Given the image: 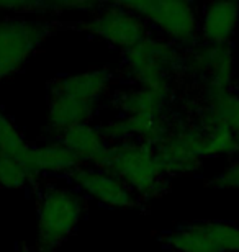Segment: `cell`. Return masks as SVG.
I'll use <instances>...</instances> for the list:
<instances>
[{"instance_id":"cell-9","label":"cell","mask_w":239,"mask_h":252,"mask_svg":"<svg viewBox=\"0 0 239 252\" xmlns=\"http://www.w3.org/2000/svg\"><path fill=\"white\" fill-rule=\"evenodd\" d=\"M77 28L95 34L116 48H133L151 36V27L136 13L118 3H103L99 12L87 22H79Z\"/></svg>"},{"instance_id":"cell-11","label":"cell","mask_w":239,"mask_h":252,"mask_svg":"<svg viewBox=\"0 0 239 252\" xmlns=\"http://www.w3.org/2000/svg\"><path fill=\"white\" fill-rule=\"evenodd\" d=\"M195 125L200 129L239 131V92L218 85H200L198 102L193 110Z\"/></svg>"},{"instance_id":"cell-15","label":"cell","mask_w":239,"mask_h":252,"mask_svg":"<svg viewBox=\"0 0 239 252\" xmlns=\"http://www.w3.org/2000/svg\"><path fill=\"white\" fill-rule=\"evenodd\" d=\"M239 23V3L211 2L203 7L200 39L208 44H226Z\"/></svg>"},{"instance_id":"cell-10","label":"cell","mask_w":239,"mask_h":252,"mask_svg":"<svg viewBox=\"0 0 239 252\" xmlns=\"http://www.w3.org/2000/svg\"><path fill=\"white\" fill-rule=\"evenodd\" d=\"M182 74L200 80V85H218L235 89V54L231 43H198L184 53Z\"/></svg>"},{"instance_id":"cell-6","label":"cell","mask_w":239,"mask_h":252,"mask_svg":"<svg viewBox=\"0 0 239 252\" xmlns=\"http://www.w3.org/2000/svg\"><path fill=\"white\" fill-rule=\"evenodd\" d=\"M59 27L54 20L25 15L0 18V82L17 74Z\"/></svg>"},{"instance_id":"cell-2","label":"cell","mask_w":239,"mask_h":252,"mask_svg":"<svg viewBox=\"0 0 239 252\" xmlns=\"http://www.w3.org/2000/svg\"><path fill=\"white\" fill-rule=\"evenodd\" d=\"M97 169L120 179L139 201L159 198L169 185L154 148L141 141L110 144Z\"/></svg>"},{"instance_id":"cell-3","label":"cell","mask_w":239,"mask_h":252,"mask_svg":"<svg viewBox=\"0 0 239 252\" xmlns=\"http://www.w3.org/2000/svg\"><path fill=\"white\" fill-rule=\"evenodd\" d=\"M184 53L166 39L149 36L123 51V72L138 87L174 95V82L184 70Z\"/></svg>"},{"instance_id":"cell-18","label":"cell","mask_w":239,"mask_h":252,"mask_svg":"<svg viewBox=\"0 0 239 252\" xmlns=\"http://www.w3.org/2000/svg\"><path fill=\"white\" fill-rule=\"evenodd\" d=\"M205 131V129H203ZM239 153L236 133L231 129H210L205 131V156L220 158V156H235Z\"/></svg>"},{"instance_id":"cell-14","label":"cell","mask_w":239,"mask_h":252,"mask_svg":"<svg viewBox=\"0 0 239 252\" xmlns=\"http://www.w3.org/2000/svg\"><path fill=\"white\" fill-rule=\"evenodd\" d=\"M172 102V95L156 92V90L138 87L118 92L113 98L115 108L121 117L159 120L166 117V110Z\"/></svg>"},{"instance_id":"cell-12","label":"cell","mask_w":239,"mask_h":252,"mask_svg":"<svg viewBox=\"0 0 239 252\" xmlns=\"http://www.w3.org/2000/svg\"><path fill=\"white\" fill-rule=\"evenodd\" d=\"M68 177L80 193L90 196L105 206H111V208H139L141 206L138 196L120 179L102 169L80 165Z\"/></svg>"},{"instance_id":"cell-17","label":"cell","mask_w":239,"mask_h":252,"mask_svg":"<svg viewBox=\"0 0 239 252\" xmlns=\"http://www.w3.org/2000/svg\"><path fill=\"white\" fill-rule=\"evenodd\" d=\"M28 148L30 144L13 120L0 110V159H18L23 162Z\"/></svg>"},{"instance_id":"cell-4","label":"cell","mask_w":239,"mask_h":252,"mask_svg":"<svg viewBox=\"0 0 239 252\" xmlns=\"http://www.w3.org/2000/svg\"><path fill=\"white\" fill-rule=\"evenodd\" d=\"M36 252H56L80 223L85 200L77 189L49 185L38 196Z\"/></svg>"},{"instance_id":"cell-13","label":"cell","mask_w":239,"mask_h":252,"mask_svg":"<svg viewBox=\"0 0 239 252\" xmlns=\"http://www.w3.org/2000/svg\"><path fill=\"white\" fill-rule=\"evenodd\" d=\"M23 165L28 170L34 185L44 174L69 175L72 170L79 169L82 162L61 141H53V143L39 146L30 144L23 158Z\"/></svg>"},{"instance_id":"cell-22","label":"cell","mask_w":239,"mask_h":252,"mask_svg":"<svg viewBox=\"0 0 239 252\" xmlns=\"http://www.w3.org/2000/svg\"><path fill=\"white\" fill-rule=\"evenodd\" d=\"M18 252H36V251H34V248L32 249V248H28V246H23L22 249H18Z\"/></svg>"},{"instance_id":"cell-19","label":"cell","mask_w":239,"mask_h":252,"mask_svg":"<svg viewBox=\"0 0 239 252\" xmlns=\"http://www.w3.org/2000/svg\"><path fill=\"white\" fill-rule=\"evenodd\" d=\"M33 185L28 170L18 159H0V187L22 190Z\"/></svg>"},{"instance_id":"cell-23","label":"cell","mask_w":239,"mask_h":252,"mask_svg":"<svg viewBox=\"0 0 239 252\" xmlns=\"http://www.w3.org/2000/svg\"><path fill=\"white\" fill-rule=\"evenodd\" d=\"M236 141H238V148H239V131L236 133Z\"/></svg>"},{"instance_id":"cell-5","label":"cell","mask_w":239,"mask_h":252,"mask_svg":"<svg viewBox=\"0 0 239 252\" xmlns=\"http://www.w3.org/2000/svg\"><path fill=\"white\" fill-rule=\"evenodd\" d=\"M130 12L141 17L149 27L156 28L166 41L177 48L192 49L200 43V22L195 5L174 0H139L116 2Z\"/></svg>"},{"instance_id":"cell-24","label":"cell","mask_w":239,"mask_h":252,"mask_svg":"<svg viewBox=\"0 0 239 252\" xmlns=\"http://www.w3.org/2000/svg\"><path fill=\"white\" fill-rule=\"evenodd\" d=\"M238 92H239V87H238Z\"/></svg>"},{"instance_id":"cell-8","label":"cell","mask_w":239,"mask_h":252,"mask_svg":"<svg viewBox=\"0 0 239 252\" xmlns=\"http://www.w3.org/2000/svg\"><path fill=\"white\" fill-rule=\"evenodd\" d=\"M174 252H239V224L231 221H193L162 234Z\"/></svg>"},{"instance_id":"cell-20","label":"cell","mask_w":239,"mask_h":252,"mask_svg":"<svg viewBox=\"0 0 239 252\" xmlns=\"http://www.w3.org/2000/svg\"><path fill=\"white\" fill-rule=\"evenodd\" d=\"M208 185L215 189H235L239 190V159L235 160L225 172L208 180Z\"/></svg>"},{"instance_id":"cell-21","label":"cell","mask_w":239,"mask_h":252,"mask_svg":"<svg viewBox=\"0 0 239 252\" xmlns=\"http://www.w3.org/2000/svg\"><path fill=\"white\" fill-rule=\"evenodd\" d=\"M18 10V0H12V2H0V12H15Z\"/></svg>"},{"instance_id":"cell-16","label":"cell","mask_w":239,"mask_h":252,"mask_svg":"<svg viewBox=\"0 0 239 252\" xmlns=\"http://www.w3.org/2000/svg\"><path fill=\"white\" fill-rule=\"evenodd\" d=\"M59 141L77 158L80 162L90 164L97 167L108 149L110 143L102 134L100 128H95L90 123L75 125L68 128L59 136Z\"/></svg>"},{"instance_id":"cell-1","label":"cell","mask_w":239,"mask_h":252,"mask_svg":"<svg viewBox=\"0 0 239 252\" xmlns=\"http://www.w3.org/2000/svg\"><path fill=\"white\" fill-rule=\"evenodd\" d=\"M113 80L110 69L61 75L48 87V126L51 133L61 134L75 125L90 123L103 95Z\"/></svg>"},{"instance_id":"cell-7","label":"cell","mask_w":239,"mask_h":252,"mask_svg":"<svg viewBox=\"0 0 239 252\" xmlns=\"http://www.w3.org/2000/svg\"><path fill=\"white\" fill-rule=\"evenodd\" d=\"M156 156L166 177L190 175L197 172L205 156V131L197 125L172 122L167 138L154 146Z\"/></svg>"}]
</instances>
